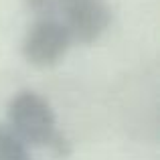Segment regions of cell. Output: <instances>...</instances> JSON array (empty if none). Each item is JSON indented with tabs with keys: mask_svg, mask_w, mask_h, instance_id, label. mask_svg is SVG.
I'll return each mask as SVG.
<instances>
[{
	"mask_svg": "<svg viewBox=\"0 0 160 160\" xmlns=\"http://www.w3.org/2000/svg\"><path fill=\"white\" fill-rule=\"evenodd\" d=\"M8 126L27 146L51 148L57 156H67L71 144L57 130L53 108L37 91L24 89L8 102Z\"/></svg>",
	"mask_w": 160,
	"mask_h": 160,
	"instance_id": "6da1fadb",
	"label": "cell"
},
{
	"mask_svg": "<svg viewBox=\"0 0 160 160\" xmlns=\"http://www.w3.org/2000/svg\"><path fill=\"white\" fill-rule=\"evenodd\" d=\"M73 45L63 20L37 18L22 41V55L35 67H51L65 57Z\"/></svg>",
	"mask_w": 160,
	"mask_h": 160,
	"instance_id": "7a4b0ae2",
	"label": "cell"
},
{
	"mask_svg": "<svg viewBox=\"0 0 160 160\" xmlns=\"http://www.w3.org/2000/svg\"><path fill=\"white\" fill-rule=\"evenodd\" d=\"M0 160H28V146L8 124H0Z\"/></svg>",
	"mask_w": 160,
	"mask_h": 160,
	"instance_id": "3957f363",
	"label": "cell"
},
{
	"mask_svg": "<svg viewBox=\"0 0 160 160\" xmlns=\"http://www.w3.org/2000/svg\"><path fill=\"white\" fill-rule=\"evenodd\" d=\"M37 18H59V0H22Z\"/></svg>",
	"mask_w": 160,
	"mask_h": 160,
	"instance_id": "277c9868",
	"label": "cell"
},
{
	"mask_svg": "<svg viewBox=\"0 0 160 160\" xmlns=\"http://www.w3.org/2000/svg\"><path fill=\"white\" fill-rule=\"evenodd\" d=\"M95 2H103V0H59V14H63L65 10H71V8L89 6V4Z\"/></svg>",
	"mask_w": 160,
	"mask_h": 160,
	"instance_id": "5b68a950",
	"label": "cell"
},
{
	"mask_svg": "<svg viewBox=\"0 0 160 160\" xmlns=\"http://www.w3.org/2000/svg\"><path fill=\"white\" fill-rule=\"evenodd\" d=\"M28 160H31V158H28Z\"/></svg>",
	"mask_w": 160,
	"mask_h": 160,
	"instance_id": "8992f818",
	"label": "cell"
}]
</instances>
